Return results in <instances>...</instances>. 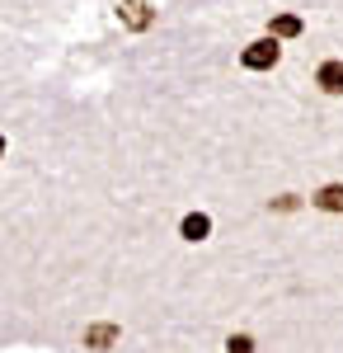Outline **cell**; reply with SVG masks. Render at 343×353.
I'll list each match as a JSON object with an SVG mask.
<instances>
[{
	"label": "cell",
	"instance_id": "cell-1",
	"mask_svg": "<svg viewBox=\"0 0 343 353\" xmlns=\"http://www.w3.org/2000/svg\"><path fill=\"white\" fill-rule=\"evenodd\" d=\"M278 61H282V48H278L273 38H254V43L240 52V66H245V71H273Z\"/></svg>",
	"mask_w": 343,
	"mask_h": 353
},
{
	"label": "cell",
	"instance_id": "cell-2",
	"mask_svg": "<svg viewBox=\"0 0 343 353\" xmlns=\"http://www.w3.org/2000/svg\"><path fill=\"white\" fill-rule=\"evenodd\" d=\"M118 24L127 28V33H146V28L156 24L151 0H118Z\"/></svg>",
	"mask_w": 343,
	"mask_h": 353
},
{
	"label": "cell",
	"instance_id": "cell-3",
	"mask_svg": "<svg viewBox=\"0 0 343 353\" xmlns=\"http://www.w3.org/2000/svg\"><path fill=\"white\" fill-rule=\"evenodd\" d=\"M80 339H85V349H94V353H108L113 344H118V339H123V325H118V321H90Z\"/></svg>",
	"mask_w": 343,
	"mask_h": 353
},
{
	"label": "cell",
	"instance_id": "cell-4",
	"mask_svg": "<svg viewBox=\"0 0 343 353\" xmlns=\"http://www.w3.org/2000/svg\"><path fill=\"white\" fill-rule=\"evenodd\" d=\"M315 85L324 90V94H343V61H339V57H329V61H320V71H315Z\"/></svg>",
	"mask_w": 343,
	"mask_h": 353
},
{
	"label": "cell",
	"instance_id": "cell-5",
	"mask_svg": "<svg viewBox=\"0 0 343 353\" xmlns=\"http://www.w3.org/2000/svg\"><path fill=\"white\" fill-rule=\"evenodd\" d=\"M301 33H306L301 14H273V19H268V38H273V43H282V38H301Z\"/></svg>",
	"mask_w": 343,
	"mask_h": 353
},
{
	"label": "cell",
	"instance_id": "cell-6",
	"mask_svg": "<svg viewBox=\"0 0 343 353\" xmlns=\"http://www.w3.org/2000/svg\"><path fill=\"white\" fill-rule=\"evenodd\" d=\"M179 236H184V241H193V245L207 241V236H211V217H207V212H188V217L179 221Z\"/></svg>",
	"mask_w": 343,
	"mask_h": 353
},
{
	"label": "cell",
	"instance_id": "cell-7",
	"mask_svg": "<svg viewBox=\"0 0 343 353\" xmlns=\"http://www.w3.org/2000/svg\"><path fill=\"white\" fill-rule=\"evenodd\" d=\"M311 203H315L320 212H343V184H324Z\"/></svg>",
	"mask_w": 343,
	"mask_h": 353
},
{
	"label": "cell",
	"instance_id": "cell-8",
	"mask_svg": "<svg viewBox=\"0 0 343 353\" xmlns=\"http://www.w3.org/2000/svg\"><path fill=\"white\" fill-rule=\"evenodd\" d=\"M226 353H254V334H231L226 339Z\"/></svg>",
	"mask_w": 343,
	"mask_h": 353
},
{
	"label": "cell",
	"instance_id": "cell-9",
	"mask_svg": "<svg viewBox=\"0 0 343 353\" xmlns=\"http://www.w3.org/2000/svg\"><path fill=\"white\" fill-rule=\"evenodd\" d=\"M273 208H278V212H296L301 203H296V193H282V198H273Z\"/></svg>",
	"mask_w": 343,
	"mask_h": 353
},
{
	"label": "cell",
	"instance_id": "cell-10",
	"mask_svg": "<svg viewBox=\"0 0 343 353\" xmlns=\"http://www.w3.org/2000/svg\"><path fill=\"white\" fill-rule=\"evenodd\" d=\"M5 146H10V141H5V132H0V161H5Z\"/></svg>",
	"mask_w": 343,
	"mask_h": 353
}]
</instances>
